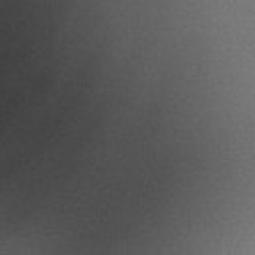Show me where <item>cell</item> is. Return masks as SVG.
<instances>
[]
</instances>
